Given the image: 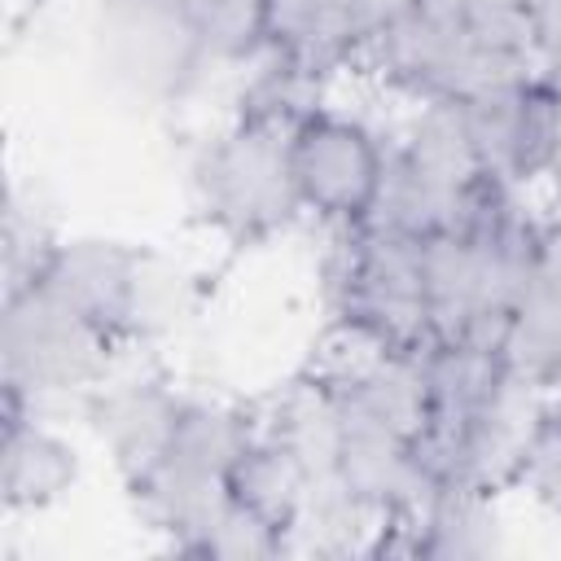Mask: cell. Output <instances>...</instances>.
I'll return each mask as SVG.
<instances>
[{"mask_svg":"<svg viewBox=\"0 0 561 561\" xmlns=\"http://www.w3.org/2000/svg\"><path fill=\"white\" fill-rule=\"evenodd\" d=\"M127 359V351L88 316L66 307L44 285L4 289L0 311V390L4 399L57 416L83 399Z\"/></svg>","mask_w":561,"mask_h":561,"instance_id":"cell-3","label":"cell"},{"mask_svg":"<svg viewBox=\"0 0 561 561\" xmlns=\"http://www.w3.org/2000/svg\"><path fill=\"white\" fill-rule=\"evenodd\" d=\"M294 131L232 118L210 131L188 162L197 224L232 250H259L307 219L294 180Z\"/></svg>","mask_w":561,"mask_h":561,"instance_id":"cell-2","label":"cell"},{"mask_svg":"<svg viewBox=\"0 0 561 561\" xmlns=\"http://www.w3.org/2000/svg\"><path fill=\"white\" fill-rule=\"evenodd\" d=\"M548 188L557 193V206H561V140H557V158H552V171H548Z\"/></svg>","mask_w":561,"mask_h":561,"instance_id":"cell-20","label":"cell"},{"mask_svg":"<svg viewBox=\"0 0 561 561\" xmlns=\"http://www.w3.org/2000/svg\"><path fill=\"white\" fill-rule=\"evenodd\" d=\"M495 351L513 377L543 394H561V210L539 219L522 289Z\"/></svg>","mask_w":561,"mask_h":561,"instance_id":"cell-9","label":"cell"},{"mask_svg":"<svg viewBox=\"0 0 561 561\" xmlns=\"http://www.w3.org/2000/svg\"><path fill=\"white\" fill-rule=\"evenodd\" d=\"M513 491H522L530 504L552 513L561 522V394H552L530 430V443L522 451Z\"/></svg>","mask_w":561,"mask_h":561,"instance_id":"cell-17","label":"cell"},{"mask_svg":"<svg viewBox=\"0 0 561 561\" xmlns=\"http://www.w3.org/2000/svg\"><path fill=\"white\" fill-rule=\"evenodd\" d=\"M184 394L167 373L158 368H114L79 408V421L88 425V434L96 438V447L110 456L114 473L123 486H131L136 478H145L180 421Z\"/></svg>","mask_w":561,"mask_h":561,"instance_id":"cell-8","label":"cell"},{"mask_svg":"<svg viewBox=\"0 0 561 561\" xmlns=\"http://www.w3.org/2000/svg\"><path fill=\"white\" fill-rule=\"evenodd\" d=\"M294 180L307 219L333 228H355L373 215L386 180L390 131H377L368 118L324 105L311 114L294 140Z\"/></svg>","mask_w":561,"mask_h":561,"instance_id":"cell-6","label":"cell"},{"mask_svg":"<svg viewBox=\"0 0 561 561\" xmlns=\"http://www.w3.org/2000/svg\"><path fill=\"white\" fill-rule=\"evenodd\" d=\"M215 70H245L267 53V0H180Z\"/></svg>","mask_w":561,"mask_h":561,"instance_id":"cell-15","label":"cell"},{"mask_svg":"<svg viewBox=\"0 0 561 561\" xmlns=\"http://www.w3.org/2000/svg\"><path fill=\"white\" fill-rule=\"evenodd\" d=\"M416 4L438 13V18H447V22H460V26L478 31L482 39H491V44H500L508 53H522V57L535 61L517 0H416Z\"/></svg>","mask_w":561,"mask_h":561,"instance_id":"cell-18","label":"cell"},{"mask_svg":"<svg viewBox=\"0 0 561 561\" xmlns=\"http://www.w3.org/2000/svg\"><path fill=\"white\" fill-rule=\"evenodd\" d=\"M4 438H0V500L9 517L44 513L61 504L79 486V451L61 434L57 416L31 412L13 399L0 408Z\"/></svg>","mask_w":561,"mask_h":561,"instance_id":"cell-11","label":"cell"},{"mask_svg":"<svg viewBox=\"0 0 561 561\" xmlns=\"http://www.w3.org/2000/svg\"><path fill=\"white\" fill-rule=\"evenodd\" d=\"M136 259H140V245L118 237H61V245L53 250V259L31 285H44L48 294H57L66 307H75L92 324H101L123 346V311H127Z\"/></svg>","mask_w":561,"mask_h":561,"instance_id":"cell-12","label":"cell"},{"mask_svg":"<svg viewBox=\"0 0 561 561\" xmlns=\"http://www.w3.org/2000/svg\"><path fill=\"white\" fill-rule=\"evenodd\" d=\"M517 4H522V22H526L535 61L543 70L561 75V0H517Z\"/></svg>","mask_w":561,"mask_h":561,"instance_id":"cell-19","label":"cell"},{"mask_svg":"<svg viewBox=\"0 0 561 561\" xmlns=\"http://www.w3.org/2000/svg\"><path fill=\"white\" fill-rule=\"evenodd\" d=\"M399 4L403 0H267V48L337 79L364 66L373 35Z\"/></svg>","mask_w":561,"mask_h":561,"instance_id":"cell-10","label":"cell"},{"mask_svg":"<svg viewBox=\"0 0 561 561\" xmlns=\"http://www.w3.org/2000/svg\"><path fill=\"white\" fill-rule=\"evenodd\" d=\"M61 237L66 232L57 228L48 197L13 180L4 193V289L31 285L53 259V250L61 245Z\"/></svg>","mask_w":561,"mask_h":561,"instance_id":"cell-16","label":"cell"},{"mask_svg":"<svg viewBox=\"0 0 561 561\" xmlns=\"http://www.w3.org/2000/svg\"><path fill=\"white\" fill-rule=\"evenodd\" d=\"M486 175L530 193L548 184L561 140V75L530 70L473 101H460Z\"/></svg>","mask_w":561,"mask_h":561,"instance_id":"cell-7","label":"cell"},{"mask_svg":"<svg viewBox=\"0 0 561 561\" xmlns=\"http://www.w3.org/2000/svg\"><path fill=\"white\" fill-rule=\"evenodd\" d=\"M83 35L101 88L136 110H175L215 75L180 0H92Z\"/></svg>","mask_w":561,"mask_h":561,"instance_id":"cell-4","label":"cell"},{"mask_svg":"<svg viewBox=\"0 0 561 561\" xmlns=\"http://www.w3.org/2000/svg\"><path fill=\"white\" fill-rule=\"evenodd\" d=\"M324 307L337 342L373 351H425L430 294H425V237L364 219L329 232Z\"/></svg>","mask_w":561,"mask_h":561,"instance_id":"cell-1","label":"cell"},{"mask_svg":"<svg viewBox=\"0 0 561 561\" xmlns=\"http://www.w3.org/2000/svg\"><path fill=\"white\" fill-rule=\"evenodd\" d=\"M202 302V285L197 272L153 245H140L136 272H131V294H127V311H123V346L127 355L136 351H153L162 342H171Z\"/></svg>","mask_w":561,"mask_h":561,"instance_id":"cell-13","label":"cell"},{"mask_svg":"<svg viewBox=\"0 0 561 561\" xmlns=\"http://www.w3.org/2000/svg\"><path fill=\"white\" fill-rule=\"evenodd\" d=\"M364 70H373L408 105H421V101H473L543 66L482 39L460 22L421 9L416 0H403L373 35L364 53Z\"/></svg>","mask_w":561,"mask_h":561,"instance_id":"cell-5","label":"cell"},{"mask_svg":"<svg viewBox=\"0 0 561 561\" xmlns=\"http://www.w3.org/2000/svg\"><path fill=\"white\" fill-rule=\"evenodd\" d=\"M237 96H232V118H250V123H267L276 131H298L311 114H320L329 105V83L320 70L280 57V53H263L254 57L245 70H237Z\"/></svg>","mask_w":561,"mask_h":561,"instance_id":"cell-14","label":"cell"}]
</instances>
